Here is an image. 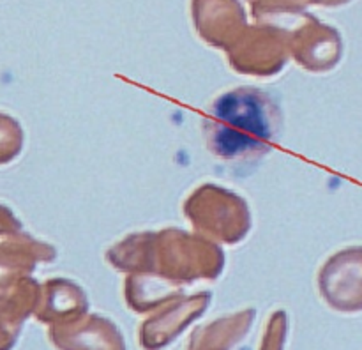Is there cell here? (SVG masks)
Listing matches in <instances>:
<instances>
[{"mask_svg":"<svg viewBox=\"0 0 362 350\" xmlns=\"http://www.w3.org/2000/svg\"><path fill=\"white\" fill-rule=\"evenodd\" d=\"M21 148V129L11 117L0 115V163H9Z\"/></svg>","mask_w":362,"mask_h":350,"instance_id":"3","label":"cell"},{"mask_svg":"<svg viewBox=\"0 0 362 350\" xmlns=\"http://www.w3.org/2000/svg\"><path fill=\"white\" fill-rule=\"evenodd\" d=\"M272 133V106L267 95L255 88H235L219 95L207 117L209 148L219 158L264 151Z\"/></svg>","mask_w":362,"mask_h":350,"instance_id":"1","label":"cell"},{"mask_svg":"<svg viewBox=\"0 0 362 350\" xmlns=\"http://www.w3.org/2000/svg\"><path fill=\"white\" fill-rule=\"evenodd\" d=\"M322 281L325 286L338 285L345 293L346 301H352V308L362 306V247H349L339 251L329 260L322 271Z\"/></svg>","mask_w":362,"mask_h":350,"instance_id":"2","label":"cell"}]
</instances>
